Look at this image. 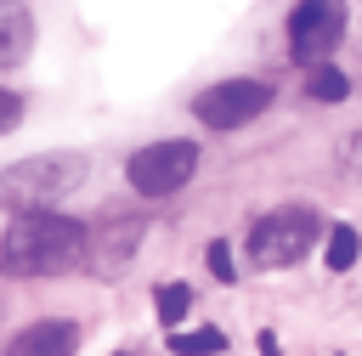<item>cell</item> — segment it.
<instances>
[{"label": "cell", "instance_id": "cell-1", "mask_svg": "<svg viewBox=\"0 0 362 356\" xmlns=\"http://www.w3.org/2000/svg\"><path fill=\"white\" fill-rule=\"evenodd\" d=\"M85 260V220L57 209H23L11 215L0 237V271L6 277H57Z\"/></svg>", "mask_w": 362, "mask_h": 356}, {"label": "cell", "instance_id": "cell-2", "mask_svg": "<svg viewBox=\"0 0 362 356\" xmlns=\"http://www.w3.org/2000/svg\"><path fill=\"white\" fill-rule=\"evenodd\" d=\"M85 153H34L11 170H0V203L11 215L23 209H57L68 192L85 186Z\"/></svg>", "mask_w": 362, "mask_h": 356}, {"label": "cell", "instance_id": "cell-3", "mask_svg": "<svg viewBox=\"0 0 362 356\" xmlns=\"http://www.w3.org/2000/svg\"><path fill=\"white\" fill-rule=\"evenodd\" d=\"M317 232H322V220H317L311 209H294V203H288V209H272V215H260V220L249 226V266H260V271L294 266V260L311 254Z\"/></svg>", "mask_w": 362, "mask_h": 356}, {"label": "cell", "instance_id": "cell-4", "mask_svg": "<svg viewBox=\"0 0 362 356\" xmlns=\"http://www.w3.org/2000/svg\"><path fill=\"white\" fill-rule=\"evenodd\" d=\"M130 186L141 198H170L198 175V141H153L141 153H130Z\"/></svg>", "mask_w": 362, "mask_h": 356}, {"label": "cell", "instance_id": "cell-5", "mask_svg": "<svg viewBox=\"0 0 362 356\" xmlns=\"http://www.w3.org/2000/svg\"><path fill=\"white\" fill-rule=\"evenodd\" d=\"M272 107V85L266 79H221V85H209L198 102H192V113L209 124V130H238V124H249L255 113H266Z\"/></svg>", "mask_w": 362, "mask_h": 356}, {"label": "cell", "instance_id": "cell-6", "mask_svg": "<svg viewBox=\"0 0 362 356\" xmlns=\"http://www.w3.org/2000/svg\"><path fill=\"white\" fill-rule=\"evenodd\" d=\"M141 237H147L141 215H107V220L85 226V260L79 266H90L96 277H119L130 266V254L141 249Z\"/></svg>", "mask_w": 362, "mask_h": 356}, {"label": "cell", "instance_id": "cell-7", "mask_svg": "<svg viewBox=\"0 0 362 356\" xmlns=\"http://www.w3.org/2000/svg\"><path fill=\"white\" fill-rule=\"evenodd\" d=\"M345 34V0H300L288 17V51L300 62H322Z\"/></svg>", "mask_w": 362, "mask_h": 356}, {"label": "cell", "instance_id": "cell-8", "mask_svg": "<svg viewBox=\"0 0 362 356\" xmlns=\"http://www.w3.org/2000/svg\"><path fill=\"white\" fill-rule=\"evenodd\" d=\"M74 350H79V328L62 316H45V322H28L0 356H74Z\"/></svg>", "mask_w": 362, "mask_h": 356}, {"label": "cell", "instance_id": "cell-9", "mask_svg": "<svg viewBox=\"0 0 362 356\" xmlns=\"http://www.w3.org/2000/svg\"><path fill=\"white\" fill-rule=\"evenodd\" d=\"M34 51V11L23 0H0V68H17Z\"/></svg>", "mask_w": 362, "mask_h": 356}, {"label": "cell", "instance_id": "cell-10", "mask_svg": "<svg viewBox=\"0 0 362 356\" xmlns=\"http://www.w3.org/2000/svg\"><path fill=\"white\" fill-rule=\"evenodd\" d=\"M221 350H226L221 328H192V333L170 328V356H221Z\"/></svg>", "mask_w": 362, "mask_h": 356}, {"label": "cell", "instance_id": "cell-11", "mask_svg": "<svg viewBox=\"0 0 362 356\" xmlns=\"http://www.w3.org/2000/svg\"><path fill=\"white\" fill-rule=\"evenodd\" d=\"M305 90H311V102H345V96H351V79H345L334 62H311Z\"/></svg>", "mask_w": 362, "mask_h": 356}, {"label": "cell", "instance_id": "cell-12", "mask_svg": "<svg viewBox=\"0 0 362 356\" xmlns=\"http://www.w3.org/2000/svg\"><path fill=\"white\" fill-rule=\"evenodd\" d=\"M153 311H158L164 328H181L187 311H192V288H187V283H164V288L153 294Z\"/></svg>", "mask_w": 362, "mask_h": 356}, {"label": "cell", "instance_id": "cell-13", "mask_svg": "<svg viewBox=\"0 0 362 356\" xmlns=\"http://www.w3.org/2000/svg\"><path fill=\"white\" fill-rule=\"evenodd\" d=\"M362 254V237L356 226H328V271H351Z\"/></svg>", "mask_w": 362, "mask_h": 356}, {"label": "cell", "instance_id": "cell-14", "mask_svg": "<svg viewBox=\"0 0 362 356\" xmlns=\"http://www.w3.org/2000/svg\"><path fill=\"white\" fill-rule=\"evenodd\" d=\"M209 271H215V283H238V266H232V243L226 237L209 243Z\"/></svg>", "mask_w": 362, "mask_h": 356}, {"label": "cell", "instance_id": "cell-15", "mask_svg": "<svg viewBox=\"0 0 362 356\" xmlns=\"http://www.w3.org/2000/svg\"><path fill=\"white\" fill-rule=\"evenodd\" d=\"M339 170H345L351 181H362V130L345 136V147H339Z\"/></svg>", "mask_w": 362, "mask_h": 356}, {"label": "cell", "instance_id": "cell-16", "mask_svg": "<svg viewBox=\"0 0 362 356\" xmlns=\"http://www.w3.org/2000/svg\"><path fill=\"white\" fill-rule=\"evenodd\" d=\"M17 119H23V96L17 90H0V130H11Z\"/></svg>", "mask_w": 362, "mask_h": 356}]
</instances>
